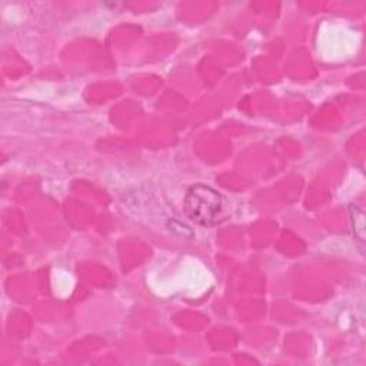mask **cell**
Wrapping results in <instances>:
<instances>
[{
  "label": "cell",
  "mask_w": 366,
  "mask_h": 366,
  "mask_svg": "<svg viewBox=\"0 0 366 366\" xmlns=\"http://www.w3.org/2000/svg\"><path fill=\"white\" fill-rule=\"evenodd\" d=\"M186 216L197 224L212 226L224 219L222 194L210 186L197 183L187 189L183 202Z\"/></svg>",
  "instance_id": "6da1fadb"
},
{
  "label": "cell",
  "mask_w": 366,
  "mask_h": 366,
  "mask_svg": "<svg viewBox=\"0 0 366 366\" xmlns=\"http://www.w3.org/2000/svg\"><path fill=\"white\" fill-rule=\"evenodd\" d=\"M350 213H352V222H353V232H355V236L363 242L365 240V214L360 209L355 207V206H350L349 207Z\"/></svg>",
  "instance_id": "7a4b0ae2"
}]
</instances>
